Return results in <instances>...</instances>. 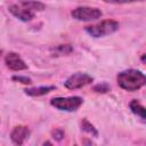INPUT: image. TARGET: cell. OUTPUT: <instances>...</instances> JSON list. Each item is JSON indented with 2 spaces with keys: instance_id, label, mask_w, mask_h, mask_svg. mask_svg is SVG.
I'll return each instance as SVG.
<instances>
[{
  "instance_id": "cell-1",
  "label": "cell",
  "mask_w": 146,
  "mask_h": 146,
  "mask_svg": "<svg viewBox=\"0 0 146 146\" xmlns=\"http://www.w3.org/2000/svg\"><path fill=\"white\" fill-rule=\"evenodd\" d=\"M117 84L127 91H136L145 86L146 78L143 72L133 68L122 71L116 76Z\"/></svg>"
},
{
  "instance_id": "cell-2",
  "label": "cell",
  "mask_w": 146,
  "mask_h": 146,
  "mask_svg": "<svg viewBox=\"0 0 146 146\" xmlns=\"http://www.w3.org/2000/svg\"><path fill=\"white\" fill-rule=\"evenodd\" d=\"M119 27H120L119 22L114 19H105V21H102L100 23L86 26V32L94 38H102L116 32Z\"/></svg>"
},
{
  "instance_id": "cell-3",
  "label": "cell",
  "mask_w": 146,
  "mask_h": 146,
  "mask_svg": "<svg viewBox=\"0 0 146 146\" xmlns=\"http://www.w3.org/2000/svg\"><path fill=\"white\" fill-rule=\"evenodd\" d=\"M83 99L79 96H72V97H55L50 100L51 106L59 111L65 112H74L79 110V107L82 105Z\"/></svg>"
},
{
  "instance_id": "cell-4",
  "label": "cell",
  "mask_w": 146,
  "mask_h": 146,
  "mask_svg": "<svg viewBox=\"0 0 146 146\" xmlns=\"http://www.w3.org/2000/svg\"><path fill=\"white\" fill-rule=\"evenodd\" d=\"M71 15L73 18L78 19V21H94L97 18L102 17V11L98 8H94V7H78L75 9H73L71 11Z\"/></svg>"
},
{
  "instance_id": "cell-5",
  "label": "cell",
  "mask_w": 146,
  "mask_h": 146,
  "mask_svg": "<svg viewBox=\"0 0 146 146\" xmlns=\"http://www.w3.org/2000/svg\"><path fill=\"white\" fill-rule=\"evenodd\" d=\"M92 81H94V78L90 76L89 74L78 72V73H74L71 76H68L65 80L64 86L70 90H74V89L82 88V87H84L87 84H90Z\"/></svg>"
},
{
  "instance_id": "cell-6",
  "label": "cell",
  "mask_w": 146,
  "mask_h": 146,
  "mask_svg": "<svg viewBox=\"0 0 146 146\" xmlns=\"http://www.w3.org/2000/svg\"><path fill=\"white\" fill-rule=\"evenodd\" d=\"M5 63H6V66L11 70V71H15V72H18V71H23V70H26L27 68V65L25 64V62L22 59V57L16 54V52H8L5 57Z\"/></svg>"
},
{
  "instance_id": "cell-7",
  "label": "cell",
  "mask_w": 146,
  "mask_h": 146,
  "mask_svg": "<svg viewBox=\"0 0 146 146\" xmlns=\"http://www.w3.org/2000/svg\"><path fill=\"white\" fill-rule=\"evenodd\" d=\"M8 10H9L15 17H17L18 19H21V21H23V22H29V21H31V19L34 17V14H35V13L31 11L30 9H27V8H26L24 5H22L21 2H19V3H16V5L9 6Z\"/></svg>"
},
{
  "instance_id": "cell-8",
  "label": "cell",
  "mask_w": 146,
  "mask_h": 146,
  "mask_svg": "<svg viewBox=\"0 0 146 146\" xmlns=\"http://www.w3.org/2000/svg\"><path fill=\"white\" fill-rule=\"evenodd\" d=\"M29 136H30V129L27 127H25V125L15 127L13 129L11 133H10L11 141L14 144H16V145H23Z\"/></svg>"
},
{
  "instance_id": "cell-9",
  "label": "cell",
  "mask_w": 146,
  "mask_h": 146,
  "mask_svg": "<svg viewBox=\"0 0 146 146\" xmlns=\"http://www.w3.org/2000/svg\"><path fill=\"white\" fill-rule=\"evenodd\" d=\"M54 89H55V86H41V87H34V88H26L24 91L29 96L39 97V96H43V95L50 92Z\"/></svg>"
},
{
  "instance_id": "cell-10",
  "label": "cell",
  "mask_w": 146,
  "mask_h": 146,
  "mask_svg": "<svg viewBox=\"0 0 146 146\" xmlns=\"http://www.w3.org/2000/svg\"><path fill=\"white\" fill-rule=\"evenodd\" d=\"M21 3L24 5L27 9H30L33 13H35V11H42L46 8L44 3L40 2V1H35V0H22Z\"/></svg>"
},
{
  "instance_id": "cell-11",
  "label": "cell",
  "mask_w": 146,
  "mask_h": 146,
  "mask_svg": "<svg viewBox=\"0 0 146 146\" xmlns=\"http://www.w3.org/2000/svg\"><path fill=\"white\" fill-rule=\"evenodd\" d=\"M129 107H130V110H131V112L133 114H136L137 116H139L141 120H145V107L137 99L131 100L130 104H129Z\"/></svg>"
},
{
  "instance_id": "cell-12",
  "label": "cell",
  "mask_w": 146,
  "mask_h": 146,
  "mask_svg": "<svg viewBox=\"0 0 146 146\" xmlns=\"http://www.w3.org/2000/svg\"><path fill=\"white\" fill-rule=\"evenodd\" d=\"M51 51L56 55V56H62V55H70L73 51V48L71 44H59L55 48L51 49ZM54 55V56H55Z\"/></svg>"
},
{
  "instance_id": "cell-13",
  "label": "cell",
  "mask_w": 146,
  "mask_h": 146,
  "mask_svg": "<svg viewBox=\"0 0 146 146\" xmlns=\"http://www.w3.org/2000/svg\"><path fill=\"white\" fill-rule=\"evenodd\" d=\"M81 128H82L83 131H86V132H88V133H90V135H92V136H95V137L98 136L97 129H96L95 125L91 124L87 119H83V121H82V123H81Z\"/></svg>"
},
{
  "instance_id": "cell-14",
  "label": "cell",
  "mask_w": 146,
  "mask_h": 146,
  "mask_svg": "<svg viewBox=\"0 0 146 146\" xmlns=\"http://www.w3.org/2000/svg\"><path fill=\"white\" fill-rule=\"evenodd\" d=\"M94 91L99 92V94H105V92L110 91V86L106 82H100L94 87Z\"/></svg>"
},
{
  "instance_id": "cell-15",
  "label": "cell",
  "mask_w": 146,
  "mask_h": 146,
  "mask_svg": "<svg viewBox=\"0 0 146 146\" xmlns=\"http://www.w3.org/2000/svg\"><path fill=\"white\" fill-rule=\"evenodd\" d=\"M13 80L14 81H17V82H21L23 84H31L32 83V80L27 76H23V75H14L13 76Z\"/></svg>"
},
{
  "instance_id": "cell-16",
  "label": "cell",
  "mask_w": 146,
  "mask_h": 146,
  "mask_svg": "<svg viewBox=\"0 0 146 146\" xmlns=\"http://www.w3.org/2000/svg\"><path fill=\"white\" fill-rule=\"evenodd\" d=\"M51 135H52V138L54 139H56V140H62L63 138H64V130L63 129H60V128H58V129H55V130H52V132H51Z\"/></svg>"
},
{
  "instance_id": "cell-17",
  "label": "cell",
  "mask_w": 146,
  "mask_h": 146,
  "mask_svg": "<svg viewBox=\"0 0 146 146\" xmlns=\"http://www.w3.org/2000/svg\"><path fill=\"white\" fill-rule=\"evenodd\" d=\"M104 1L110 3H128V2H136V1H144V0H104Z\"/></svg>"
}]
</instances>
